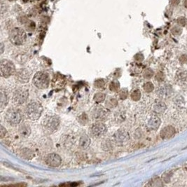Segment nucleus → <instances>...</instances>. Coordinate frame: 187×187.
Listing matches in <instances>:
<instances>
[{
    "instance_id": "1",
    "label": "nucleus",
    "mask_w": 187,
    "mask_h": 187,
    "mask_svg": "<svg viewBox=\"0 0 187 187\" xmlns=\"http://www.w3.org/2000/svg\"><path fill=\"white\" fill-rule=\"evenodd\" d=\"M43 107L41 103L35 100L31 101L26 108V116L30 121H36L41 116Z\"/></svg>"
},
{
    "instance_id": "2",
    "label": "nucleus",
    "mask_w": 187,
    "mask_h": 187,
    "mask_svg": "<svg viewBox=\"0 0 187 187\" xmlns=\"http://www.w3.org/2000/svg\"><path fill=\"white\" fill-rule=\"evenodd\" d=\"M60 125V118L56 116H48L44 118L42 128L47 134H52L58 129Z\"/></svg>"
},
{
    "instance_id": "3",
    "label": "nucleus",
    "mask_w": 187,
    "mask_h": 187,
    "mask_svg": "<svg viewBox=\"0 0 187 187\" xmlns=\"http://www.w3.org/2000/svg\"><path fill=\"white\" fill-rule=\"evenodd\" d=\"M26 39V32L22 28H15L10 32L9 40L13 45L21 46L25 42Z\"/></svg>"
},
{
    "instance_id": "4",
    "label": "nucleus",
    "mask_w": 187,
    "mask_h": 187,
    "mask_svg": "<svg viewBox=\"0 0 187 187\" xmlns=\"http://www.w3.org/2000/svg\"><path fill=\"white\" fill-rule=\"evenodd\" d=\"M33 83L39 89H45L49 86L50 78L47 73L44 72H38L33 78Z\"/></svg>"
},
{
    "instance_id": "5",
    "label": "nucleus",
    "mask_w": 187,
    "mask_h": 187,
    "mask_svg": "<svg viewBox=\"0 0 187 187\" xmlns=\"http://www.w3.org/2000/svg\"><path fill=\"white\" fill-rule=\"evenodd\" d=\"M5 119L11 125L19 124L22 120V114L18 109L9 108L6 112Z\"/></svg>"
},
{
    "instance_id": "6",
    "label": "nucleus",
    "mask_w": 187,
    "mask_h": 187,
    "mask_svg": "<svg viewBox=\"0 0 187 187\" xmlns=\"http://www.w3.org/2000/svg\"><path fill=\"white\" fill-rule=\"evenodd\" d=\"M0 67L1 75L2 77L8 78L16 73V67L14 64L9 60H1Z\"/></svg>"
},
{
    "instance_id": "7",
    "label": "nucleus",
    "mask_w": 187,
    "mask_h": 187,
    "mask_svg": "<svg viewBox=\"0 0 187 187\" xmlns=\"http://www.w3.org/2000/svg\"><path fill=\"white\" fill-rule=\"evenodd\" d=\"M29 92L26 88H18L16 90L13 96V102L16 105H22L28 100Z\"/></svg>"
},
{
    "instance_id": "8",
    "label": "nucleus",
    "mask_w": 187,
    "mask_h": 187,
    "mask_svg": "<svg viewBox=\"0 0 187 187\" xmlns=\"http://www.w3.org/2000/svg\"><path fill=\"white\" fill-rule=\"evenodd\" d=\"M89 131L91 136L94 138H100L105 134L107 132V127L101 121H98L92 125Z\"/></svg>"
},
{
    "instance_id": "9",
    "label": "nucleus",
    "mask_w": 187,
    "mask_h": 187,
    "mask_svg": "<svg viewBox=\"0 0 187 187\" xmlns=\"http://www.w3.org/2000/svg\"><path fill=\"white\" fill-rule=\"evenodd\" d=\"M130 135L124 130H118L113 135L114 142L118 145H124L129 141Z\"/></svg>"
},
{
    "instance_id": "10",
    "label": "nucleus",
    "mask_w": 187,
    "mask_h": 187,
    "mask_svg": "<svg viewBox=\"0 0 187 187\" xmlns=\"http://www.w3.org/2000/svg\"><path fill=\"white\" fill-rule=\"evenodd\" d=\"M108 115L107 110L105 109L102 106H97L94 108L92 112L93 119L96 121H104Z\"/></svg>"
},
{
    "instance_id": "11",
    "label": "nucleus",
    "mask_w": 187,
    "mask_h": 187,
    "mask_svg": "<svg viewBox=\"0 0 187 187\" xmlns=\"http://www.w3.org/2000/svg\"><path fill=\"white\" fill-rule=\"evenodd\" d=\"M45 162H46V165H48V166L54 167L55 168V167H58L61 164L62 158L57 153H50V154H48L46 156V159H45Z\"/></svg>"
},
{
    "instance_id": "12",
    "label": "nucleus",
    "mask_w": 187,
    "mask_h": 187,
    "mask_svg": "<svg viewBox=\"0 0 187 187\" xmlns=\"http://www.w3.org/2000/svg\"><path fill=\"white\" fill-rule=\"evenodd\" d=\"M16 78L18 82L26 83L29 82L30 78V72L26 69H20L16 72Z\"/></svg>"
},
{
    "instance_id": "13",
    "label": "nucleus",
    "mask_w": 187,
    "mask_h": 187,
    "mask_svg": "<svg viewBox=\"0 0 187 187\" xmlns=\"http://www.w3.org/2000/svg\"><path fill=\"white\" fill-rule=\"evenodd\" d=\"M175 133V130L173 126H167L161 132L162 138H170Z\"/></svg>"
},
{
    "instance_id": "14",
    "label": "nucleus",
    "mask_w": 187,
    "mask_h": 187,
    "mask_svg": "<svg viewBox=\"0 0 187 187\" xmlns=\"http://www.w3.org/2000/svg\"><path fill=\"white\" fill-rule=\"evenodd\" d=\"M161 125V120L156 116H153L149 119L148 123V126L151 129L156 130Z\"/></svg>"
},
{
    "instance_id": "15",
    "label": "nucleus",
    "mask_w": 187,
    "mask_h": 187,
    "mask_svg": "<svg viewBox=\"0 0 187 187\" xmlns=\"http://www.w3.org/2000/svg\"><path fill=\"white\" fill-rule=\"evenodd\" d=\"M91 144V138L86 135H83L81 136L79 140V146L83 149H86Z\"/></svg>"
},
{
    "instance_id": "16",
    "label": "nucleus",
    "mask_w": 187,
    "mask_h": 187,
    "mask_svg": "<svg viewBox=\"0 0 187 187\" xmlns=\"http://www.w3.org/2000/svg\"><path fill=\"white\" fill-rule=\"evenodd\" d=\"M9 102V98H8L7 95H6V91L3 90L2 88L1 89V102H0V109L1 111H2L6 105L8 104Z\"/></svg>"
},
{
    "instance_id": "17",
    "label": "nucleus",
    "mask_w": 187,
    "mask_h": 187,
    "mask_svg": "<svg viewBox=\"0 0 187 187\" xmlns=\"http://www.w3.org/2000/svg\"><path fill=\"white\" fill-rule=\"evenodd\" d=\"M19 133L24 138H28V137H29L30 135L31 129L28 125L23 124L22 126H21V127H20Z\"/></svg>"
},
{
    "instance_id": "18",
    "label": "nucleus",
    "mask_w": 187,
    "mask_h": 187,
    "mask_svg": "<svg viewBox=\"0 0 187 187\" xmlns=\"http://www.w3.org/2000/svg\"><path fill=\"white\" fill-rule=\"evenodd\" d=\"M165 108H166V107H165L164 103L158 102L154 105V107H153V111L157 113H161L165 111Z\"/></svg>"
},
{
    "instance_id": "19",
    "label": "nucleus",
    "mask_w": 187,
    "mask_h": 187,
    "mask_svg": "<svg viewBox=\"0 0 187 187\" xmlns=\"http://www.w3.org/2000/svg\"><path fill=\"white\" fill-rule=\"evenodd\" d=\"M105 98H106V96L104 93H96L94 96V100L98 103L102 102L103 101L105 100Z\"/></svg>"
},
{
    "instance_id": "20",
    "label": "nucleus",
    "mask_w": 187,
    "mask_h": 187,
    "mask_svg": "<svg viewBox=\"0 0 187 187\" xmlns=\"http://www.w3.org/2000/svg\"><path fill=\"white\" fill-rule=\"evenodd\" d=\"M78 122L82 125H86L88 122V118L87 115H86L85 113H82L81 116H79V117H78Z\"/></svg>"
},
{
    "instance_id": "21",
    "label": "nucleus",
    "mask_w": 187,
    "mask_h": 187,
    "mask_svg": "<svg viewBox=\"0 0 187 187\" xmlns=\"http://www.w3.org/2000/svg\"><path fill=\"white\" fill-rule=\"evenodd\" d=\"M131 98L132 99L135 100V101H138V100H139L140 99V98H141V93H140L139 90H136V91H133L131 94Z\"/></svg>"
},
{
    "instance_id": "22",
    "label": "nucleus",
    "mask_w": 187,
    "mask_h": 187,
    "mask_svg": "<svg viewBox=\"0 0 187 187\" xmlns=\"http://www.w3.org/2000/svg\"><path fill=\"white\" fill-rule=\"evenodd\" d=\"M102 148L105 151H109L111 148V142L109 141V140H105V141L103 142L102 143Z\"/></svg>"
},
{
    "instance_id": "23",
    "label": "nucleus",
    "mask_w": 187,
    "mask_h": 187,
    "mask_svg": "<svg viewBox=\"0 0 187 187\" xmlns=\"http://www.w3.org/2000/svg\"><path fill=\"white\" fill-rule=\"evenodd\" d=\"M109 88L111 91L117 92L118 90L119 89V83L116 82V81H113V82H111V84H110Z\"/></svg>"
},
{
    "instance_id": "24",
    "label": "nucleus",
    "mask_w": 187,
    "mask_h": 187,
    "mask_svg": "<svg viewBox=\"0 0 187 187\" xmlns=\"http://www.w3.org/2000/svg\"><path fill=\"white\" fill-rule=\"evenodd\" d=\"M144 91L147 93H150L153 90V83L151 82H147L145 83L144 86Z\"/></svg>"
},
{
    "instance_id": "25",
    "label": "nucleus",
    "mask_w": 187,
    "mask_h": 187,
    "mask_svg": "<svg viewBox=\"0 0 187 187\" xmlns=\"http://www.w3.org/2000/svg\"><path fill=\"white\" fill-rule=\"evenodd\" d=\"M153 74V72L150 69H146V71L144 72V77L146 78H151L152 77Z\"/></svg>"
},
{
    "instance_id": "26",
    "label": "nucleus",
    "mask_w": 187,
    "mask_h": 187,
    "mask_svg": "<svg viewBox=\"0 0 187 187\" xmlns=\"http://www.w3.org/2000/svg\"><path fill=\"white\" fill-rule=\"evenodd\" d=\"M172 32L175 35H179L180 34H182V29L179 27H174L172 30Z\"/></svg>"
},
{
    "instance_id": "27",
    "label": "nucleus",
    "mask_w": 187,
    "mask_h": 187,
    "mask_svg": "<svg viewBox=\"0 0 187 187\" xmlns=\"http://www.w3.org/2000/svg\"><path fill=\"white\" fill-rule=\"evenodd\" d=\"M177 23L179 25L181 26H184L186 24V20L184 17H179L177 19Z\"/></svg>"
},
{
    "instance_id": "28",
    "label": "nucleus",
    "mask_w": 187,
    "mask_h": 187,
    "mask_svg": "<svg viewBox=\"0 0 187 187\" xmlns=\"http://www.w3.org/2000/svg\"><path fill=\"white\" fill-rule=\"evenodd\" d=\"M115 101H116V100L115 99H109V100H108L107 101V103H106V106L108 108H111V107H116L115 106L114 104H113V102H115Z\"/></svg>"
},
{
    "instance_id": "29",
    "label": "nucleus",
    "mask_w": 187,
    "mask_h": 187,
    "mask_svg": "<svg viewBox=\"0 0 187 187\" xmlns=\"http://www.w3.org/2000/svg\"><path fill=\"white\" fill-rule=\"evenodd\" d=\"M119 96L121 99H126L127 96H128V91H127V89L121 90V92H120Z\"/></svg>"
},
{
    "instance_id": "30",
    "label": "nucleus",
    "mask_w": 187,
    "mask_h": 187,
    "mask_svg": "<svg viewBox=\"0 0 187 187\" xmlns=\"http://www.w3.org/2000/svg\"><path fill=\"white\" fill-rule=\"evenodd\" d=\"M104 85V82L103 81V80H98L96 81V82L95 83V86L97 88H102L103 87V86Z\"/></svg>"
},
{
    "instance_id": "31",
    "label": "nucleus",
    "mask_w": 187,
    "mask_h": 187,
    "mask_svg": "<svg viewBox=\"0 0 187 187\" xmlns=\"http://www.w3.org/2000/svg\"><path fill=\"white\" fill-rule=\"evenodd\" d=\"M0 134H1V138H4V137L6 134V128H4L3 126H1V131H0Z\"/></svg>"
},
{
    "instance_id": "32",
    "label": "nucleus",
    "mask_w": 187,
    "mask_h": 187,
    "mask_svg": "<svg viewBox=\"0 0 187 187\" xmlns=\"http://www.w3.org/2000/svg\"><path fill=\"white\" fill-rule=\"evenodd\" d=\"M180 62L183 64H185V63H187V56L186 55H184L180 58Z\"/></svg>"
},
{
    "instance_id": "33",
    "label": "nucleus",
    "mask_w": 187,
    "mask_h": 187,
    "mask_svg": "<svg viewBox=\"0 0 187 187\" xmlns=\"http://www.w3.org/2000/svg\"><path fill=\"white\" fill-rule=\"evenodd\" d=\"M171 2L174 6H177L179 3V0H172Z\"/></svg>"
},
{
    "instance_id": "34",
    "label": "nucleus",
    "mask_w": 187,
    "mask_h": 187,
    "mask_svg": "<svg viewBox=\"0 0 187 187\" xmlns=\"http://www.w3.org/2000/svg\"><path fill=\"white\" fill-rule=\"evenodd\" d=\"M184 6L186 8H187V0H185V1H184Z\"/></svg>"
},
{
    "instance_id": "35",
    "label": "nucleus",
    "mask_w": 187,
    "mask_h": 187,
    "mask_svg": "<svg viewBox=\"0 0 187 187\" xmlns=\"http://www.w3.org/2000/svg\"><path fill=\"white\" fill-rule=\"evenodd\" d=\"M3 47H4V46H3V44H1V53H3Z\"/></svg>"
}]
</instances>
